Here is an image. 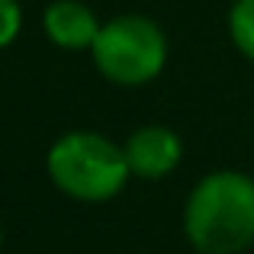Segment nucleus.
<instances>
[{
  "mask_svg": "<svg viewBox=\"0 0 254 254\" xmlns=\"http://www.w3.org/2000/svg\"><path fill=\"white\" fill-rule=\"evenodd\" d=\"M225 29L245 62L254 64V0H235L225 16Z\"/></svg>",
  "mask_w": 254,
  "mask_h": 254,
  "instance_id": "obj_6",
  "label": "nucleus"
},
{
  "mask_svg": "<svg viewBox=\"0 0 254 254\" xmlns=\"http://www.w3.org/2000/svg\"><path fill=\"white\" fill-rule=\"evenodd\" d=\"M42 36L62 52H90L103 19L84 0H49L42 10Z\"/></svg>",
  "mask_w": 254,
  "mask_h": 254,
  "instance_id": "obj_5",
  "label": "nucleus"
},
{
  "mask_svg": "<svg viewBox=\"0 0 254 254\" xmlns=\"http://www.w3.org/2000/svg\"><path fill=\"white\" fill-rule=\"evenodd\" d=\"M23 32V3L19 0H0V52L10 49Z\"/></svg>",
  "mask_w": 254,
  "mask_h": 254,
  "instance_id": "obj_7",
  "label": "nucleus"
},
{
  "mask_svg": "<svg viewBox=\"0 0 254 254\" xmlns=\"http://www.w3.org/2000/svg\"><path fill=\"white\" fill-rule=\"evenodd\" d=\"M52 187L77 203H110L126 190L132 171L119 142L93 129H71L45 151Z\"/></svg>",
  "mask_w": 254,
  "mask_h": 254,
  "instance_id": "obj_2",
  "label": "nucleus"
},
{
  "mask_svg": "<svg viewBox=\"0 0 254 254\" xmlns=\"http://www.w3.org/2000/svg\"><path fill=\"white\" fill-rule=\"evenodd\" d=\"M126 161H129L132 177L138 180H161L174 174L184 161V138L161 123L138 126L135 132H129V138L123 142Z\"/></svg>",
  "mask_w": 254,
  "mask_h": 254,
  "instance_id": "obj_4",
  "label": "nucleus"
},
{
  "mask_svg": "<svg viewBox=\"0 0 254 254\" xmlns=\"http://www.w3.org/2000/svg\"><path fill=\"white\" fill-rule=\"evenodd\" d=\"M184 235L199 254H242L254 245V177L209 171L184 203Z\"/></svg>",
  "mask_w": 254,
  "mask_h": 254,
  "instance_id": "obj_1",
  "label": "nucleus"
},
{
  "mask_svg": "<svg viewBox=\"0 0 254 254\" xmlns=\"http://www.w3.org/2000/svg\"><path fill=\"white\" fill-rule=\"evenodd\" d=\"M171 45L164 29L142 13H119L100 26V36L90 49L97 74L113 87H148L168 68Z\"/></svg>",
  "mask_w": 254,
  "mask_h": 254,
  "instance_id": "obj_3",
  "label": "nucleus"
},
{
  "mask_svg": "<svg viewBox=\"0 0 254 254\" xmlns=\"http://www.w3.org/2000/svg\"><path fill=\"white\" fill-rule=\"evenodd\" d=\"M0 248H3V225H0Z\"/></svg>",
  "mask_w": 254,
  "mask_h": 254,
  "instance_id": "obj_8",
  "label": "nucleus"
}]
</instances>
